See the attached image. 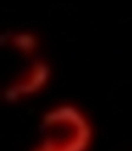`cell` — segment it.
Listing matches in <instances>:
<instances>
[{
	"mask_svg": "<svg viewBox=\"0 0 132 151\" xmlns=\"http://www.w3.org/2000/svg\"><path fill=\"white\" fill-rule=\"evenodd\" d=\"M91 142L92 126L86 116L74 105L62 104L42 116L31 151H87Z\"/></svg>",
	"mask_w": 132,
	"mask_h": 151,
	"instance_id": "obj_1",
	"label": "cell"
},
{
	"mask_svg": "<svg viewBox=\"0 0 132 151\" xmlns=\"http://www.w3.org/2000/svg\"><path fill=\"white\" fill-rule=\"evenodd\" d=\"M1 44L13 48L21 57V64L16 66L4 87V99L14 103L39 92L48 81L50 67L42 59L35 57L37 38L32 33L13 32L5 34Z\"/></svg>",
	"mask_w": 132,
	"mask_h": 151,
	"instance_id": "obj_2",
	"label": "cell"
}]
</instances>
